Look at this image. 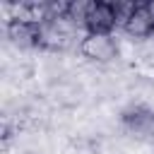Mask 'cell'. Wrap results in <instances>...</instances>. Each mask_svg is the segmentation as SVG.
<instances>
[{
    "label": "cell",
    "mask_w": 154,
    "mask_h": 154,
    "mask_svg": "<svg viewBox=\"0 0 154 154\" xmlns=\"http://www.w3.org/2000/svg\"><path fill=\"white\" fill-rule=\"evenodd\" d=\"M79 55L96 67H108L120 60L118 36H87L79 46Z\"/></svg>",
    "instance_id": "6da1fadb"
},
{
    "label": "cell",
    "mask_w": 154,
    "mask_h": 154,
    "mask_svg": "<svg viewBox=\"0 0 154 154\" xmlns=\"http://www.w3.org/2000/svg\"><path fill=\"white\" fill-rule=\"evenodd\" d=\"M84 31L87 36H116L120 29L113 12V2H106V0L91 2V10L84 22Z\"/></svg>",
    "instance_id": "7a4b0ae2"
},
{
    "label": "cell",
    "mask_w": 154,
    "mask_h": 154,
    "mask_svg": "<svg viewBox=\"0 0 154 154\" xmlns=\"http://www.w3.org/2000/svg\"><path fill=\"white\" fill-rule=\"evenodd\" d=\"M120 34H125L132 41H147V38L154 36V19L147 12V5L144 2H137V10L132 12V17L128 19V24L123 26Z\"/></svg>",
    "instance_id": "3957f363"
},
{
    "label": "cell",
    "mask_w": 154,
    "mask_h": 154,
    "mask_svg": "<svg viewBox=\"0 0 154 154\" xmlns=\"http://www.w3.org/2000/svg\"><path fill=\"white\" fill-rule=\"evenodd\" d=\"M111 2H113V12H116V19H118V29L123 31V26L128 24V19L137 10V2H123V0H111Z\"/></svg>",
    "instance_id": "277c9868"
},
{
    "label": "cell",
    "mask_w": 154,
    "mask_h": 154,
    "mask_svg": "<svg viewBox=\"0 0 154 154\" xmlns=\"http://www.w3.org/2000/svg\"><path fill=\"white\" fill-rule=\"evenodd\" d=\"M144 5H147V12H149V14H152V19H154V0H147Z\"/></svg>",
    "instance_id": "5b68a950"
}]
</instances>
